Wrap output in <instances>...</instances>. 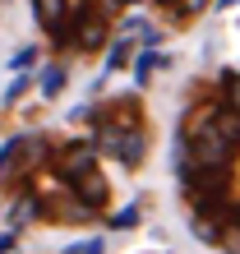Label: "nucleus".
<instances>
[{
  "instance_id": "1",
  "label": "nucleus",
  "mask_w": 240,
  "mask_h": 254,
  "mask_svg": "<svg viewBox=\"0 0 240 254\" xmlns=\"http://www.w3.org/2000/svg\"><path fill=\"white\" fill-rule=\"evenodd\" d=\"M83 121H93V143L97 153L116 157L120 167H139L143 153H148V134H143V121H139V107L134 102H116V107H83L74 111Z\"/></svg>"
},
{
  "instance_id": "2",
  "label": "nucleus",
  "mask_w": 240,
  "mask_h": 254,
  "mask_svg": "<svg viewBox=\"0 0 240 254\" xmlns=\"http://www.w3.org/2000/svg\"><path fill=\"white\" fill-rule=\"evenodd\" d=\"M56 171H60V181H65L69 190L83 185L88 176H97V143H83V139L60 143L56 148Z\"/></svg>"
},
{
  "instance_id": "3",
  "label": "nucleus",
  "mask_w": 240,
  "mask_h": 254,
  "mask_svg": "<svg viewBox=\"0 0 240 254\" xmlns=\"http://www.w3.org/2000/svg\"><path fill=\"white\" fill-rule=\"evenodd\" d=\"M33 14H37V23L47 28L60 47L69 42V28H74V0H33Z\"/></svg>"
},
{
  "instance_id": "4",
  "label": "nucleus",
  "mask_w": 240,
  "mask_h": 254,
  "mask_svg": "<svg viewBox=\"0 0 240 254\" xmlns=\"http://www.w3.org/2000/svg\"><path fill=\"white\" fill-rule=\"evenodd\" d=\"M102 42H107V9H93V14H83V19L74 23V47L97 51Z\"/></svg>"
},
{
  "instance_id": "5",
  "label": "nucleus",
  "mask_w": 240,
  "mask_h": 254,
  "mask_svg": "<svg viewBox=\"0 0 240 254\" xmlns=\"http://www.w3.org/2000/svg\"><path fill=\"white\" fill-rule=\"evenodd\" d=\"M129 61H134V42L129 37H116L111 51H107V69H102V74H116L120 65H129Z\"/></svg>"
},
{
  "instance_id": "6",
  "label": "nucleus",
  "mask_w": 240,
  "mask_h": 254,
  "mask_svg": "<svg viewBox=\"0 0 240 254\" xmlns=\"http://www.w3.org/2000/svg\"><path fill=\"white\" fill-rule=\"evenodd\" d=\"M162 65H167V56H162V51H139V56H134V79L148 83V79H153V69H162Z\"/></svg>"
},
{
  "instance_id": "7",
  "label": "nucleus",
  "mask_w": 240,
  "mask_h": 254,
  "mask_svg": "<svg viewBox=\"0 0 240 254\" xmlns=\"http://www.w3.org/2000/svg\"><path fill=\"white\" fill-rule=\"evenodd\" d=\"M65 93V65H47L42 69V97H60Z\"/></svg>"
},
{
  "instance_id": "8",
  "label": "nucleus",
  "mask_w": 240,
  "mask_h": 254,
  "mask_svg": "<svg viewBox=\"0 0 240 254\" xmlns=\"http://www.w3.org/2000/svg\"><path fill=\"white\" fill-rule=\"evenodd\" d=\"M139 217H143V208H139V203H125L120 213H111L107 227H111V231H129V227H139Z\"/></svg>"
},
{
  "instance_id": "9",
  "label": "nucleus",
  "mask_w": 240,
  "mask_h": 254,
  "mask_svg": "<svg viewBox=\"0 0 240 254\" xmlns=\"http://www.w3.org/2000/svg\"><path fill=\"white\" fill-rule=\"evenodd\" d=\"M222 102H227V107L240 116V74H236V69L222 74Z\"/></svg>"
},
{
  "instance_id": "10",
  "label": "nucleus",
  "mask_w": 240,
  "mask_h": 254,
  "mask_svg": "<svg viewBox=\"0 0 240 254\" xmlns=\"http://www.w3.org/2000/svg\"><path fill=\"white\" fill-rule=\"evenodd\" d=\"M65 254H107V241H97V236H88V241H79V245H69Z\"/></svg>"
},
{
  "instance_id": "11",
  "label": "nucleus",
  "mask_w": 240,
  "mask_h": 254,
  "mask_svg": "<svg viewBox=\"0 0 240 254\" xmlns=\"http://www.w3.org/2000/svg\"><path fill=\"white\" fill-rule=\"evenodd\" d=\"M28 65H37V47H19L9 61V69H28Z\"/></svg>"
},
{
  "instance_id": "12",
  "label": "nucleus",
  "mask_w": 240,
  "mask_h": 254,
  "mask_svg": "<svg viewBox=\"0 0 240 254\" xmlns=\"http://www.w3.org/2000/svg\"><path fill=\"white\" fill-rule=\"evenodd\" d=\"M23 93H28V74H19V79H14V83L5 88V102H19Z\"/></svg>"
},
{
  "instance_id": "13",
  "label": "nucleus",
  "mask_w": 240,
  "mask_h": 254,
  "mask_svg": "<svg viewBox=\"0 0 240 254\" xmlns=\"http://www.w3.org/2000/svg\"><path fill=\"white\" fill-rule=\"evenodd\" d=\"M14 250V231H0V254H9Z\"/></svg>"
},
{
  "instance_id": "14",
  "label": "nucleus",
  "mask_w": 240,
  "mask_h": 254,
  "mask_svg": "<svg viewBox=\"0 0 240 254\" xmlns=\"http://www.w3.org/2000/svg\"><path fill=\"white\" fill-rule=\"evenodd\" d=\"M217 5H222V9H227V5H240V0H217Z\"/></svg>"
}]
</instances>
